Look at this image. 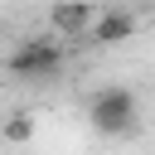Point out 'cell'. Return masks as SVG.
<instances>
[{
    "mask_svg": "<svg viewBox=\"0 0 155 155\" xmlns=\"http://www.w3.org/2000/svg\"><path fill=\"white\" fill-rule=\"evenodd\" d=\"M136 92L131 87H102L92 102H87V121H92V131H102V136H126L131 126H136Z\"/></svg>",
    "mask_w": 155,
    "mask_h": 155,
    "instance_id": "obj_1",
    "label": "cell"
},
{
    "mask_svg": "<svg viewBox=\"0 0 155 155\" xmlns=\"http://www.w3.org/2000/svg\"><path fill=\"white\" fill-rule=\"evenodd\" d=\"M63 68V44L58 39H24L10 53V73L15 78H53Z\"/></svg>",
    "mask_w": 155,
    "mask_h": 155,
    "instance_id": "obj_2",
    "label": "cell"
},
{
    "mask_svg": "<svg viewBox=\"0 0 155 155\" xmlns=\"http://www.w3.org/2000/svg\"><path fill=\"white\" fill-rule=\"evenodd\" d=\"M136 34V15H126V10H107L102 19L92 15V24L82 29V39H92L97 48H116V44H126Z\"/></svg>",
    "mask_w": 155,
    "mask_h": 155,
    "instance_id": "obj_3",
    "label": "cell"
},
{
    "mask_svg": "<svg viewBox=\"0 0 155 155\" xmlns=\"http://www.w3.org/2000/svg\"><path fill=\"white\" fill-rule=\"evenodd\" d=\"M92 0H58L53 10H48V24H53V34L58 39H78L87 24H92Z\"/></svg>",
    "mask_w": 155,
    "mask_h": 155,
    "instance_id": "obj_4",
    "label": "cell"
},
{
    "mask_svg": "<svg viewBox=\"0 0 155 155\" xmlns=\"http://www.w3.org/2000/svg\"><path fill=\"white\" fill-rule=\"evenodd\" d=\"M5 136H10V140H29V136H34V121H24V116H19V121H10V126H5Z\"/></svg>",
    "mask_w": 155,
    "mask_h": 155,
    "instance_id": "obj_5",
    "label": "cell"
}]
</instances>
